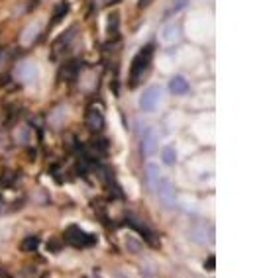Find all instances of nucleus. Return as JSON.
<instances>
[{
  "instance_id": "nucleus-1",
  "label": "nucleus",
  "mask_w": 263,
  "mask_h": 278,
  "mask_svg": "<svg viewBox=\"0 0 263 278\" xmlns=\"http://www.w3.org/2000/svg\"><path fill=\"white\" fill-rule=\"evenodd\" d=\"M153 55H155V44H145L136 53V57L132 59V67H130V86H136L144 78L145 70L153 61Z\"/></svg>"
},
{
  "instance_id": "nucleus-2",
  "label": "nucleus",
  "mask_w": 263,
  "mask_h": 278,
  "mask_svg": "<svg viewBox=\"0 0 263 278\" xmlns=\"http://www.w3.org/2000/svg\"><path fill=\"white\" fill-rule=\"evenodd\" d=\"M63 239L67 245H71L75 249H89L96 245V235L93 233H87L85 230H81L79 226H69L65 232H63Z\"/></svg>"
},
{
  "instance_id": "nucleus-3",
  "label": "nucleus",
  "mask_w": 263,
  "mask_h": 278,
  "mask_svg": "<svg viewBox=\"0 0 263 278\" xmlns=\"http://www.w3.org/2000/svg\"><path fill=\"white\" fill-rule=\"evenodd\" d=\"M159 102H161V88L159 86H149L140 98V108L145 114H151L159 106Z\"/></svg>"
},
{
  "instance_id": "nucleus-4",
  "label": "nucleus",
  "mask_w": 263,
  "mask_h": 278,
  "mask_svg": "<svg viewBox=\"0 0 263 278\" xmlns=\"http://www.w3.org/2000/svg\"><path fill=\"white\" fill-rule=\"evenodd\" d=\"M155 192H157L159 200L163 202V206H167V208H175V206H177L175 190H173V184L169 182L167 178H161V180H159V184H157V188H155Z\"/></svg>"
},
{
  "instance_id": "nucleus-5",
  "label": "nucleus",
  "mask_w": 263,
  "mask_h": 278,
  "mask_svg": "<svg viewBox=\"0 0 263 278\" xmlns=\"http://www.w3.org/2000/svg\"><path fill=\"white\" fill-rule=\"evenodd\" d=\"M85 124H87V128H89L93 134L102 132V128H104V116H102V110H100L98 106H91V108L87 110V114H85Z\"/></svg>"
},
{
  "instance_id": "nucleus-6",
  "label": "nucleus",
  "mask_w": 263,
  "mask_h": 278,
  "mask_svg": "<svg viewBox=\"0 0 263 278\" xmlns=\"http://www.w3.org/2000/svg\"><path fill=\"white\" fill-rule=\"evenodd\" d=\"M73 36H75V28H69L55 44H53V51H51V57L53 59H61L67 51H69V47H71V40Z\"/></svg>"
},
{
  "instance_id": "nucleus-7",
  "label": "nucleus",
  "mask_w": 263,
  "mask_h": 278,
  "mask_svg": "<svg viewBox=\"0 0 263 278\" xmlns=\"http://www.w3.org/2000/svg\"><path fill=\"white\" fill-rule=\"evenodd\" d=\"M38 65L32 61H24L18 65V78L24 80L26 84H36L38 82Z\"/></svg>"
},
{
  "instance_id": "nucleus-8",
  "label": "nucleus",
  "mask_w": 263,
  "mask_h": 278,
  "mask_svg": "<svg viewBox=\"0 0 263 278\" xmlns=\"http://www.w3.org/2000/svg\"><path fill=\"white\" fill-rule=\"evenodd\" d=\"M126 224H128L130 228H134L136 232H140V235L144 237V239L147 241V243H149V245H157V243H159V241H157V237H155V233L151 232V230H149L147 226L140 224L138 220H134L132 216H128V218H126Z\"/></svg>"
},
{
  "instance_id": "nucleus-9",
  "label": "nucleus",
  "mask_w": 263,
  "mask_h": 278,
  "mask_svg": "<svg viewBox=\"0 0 263 278\" xmlns=\"http://www.w3.org/2000/svg\"><path fill=\"white\" fill-rule=\"evenodd\" d=\"M79 70H81V63L77 59L65 61L63 67L59 69V78L61 80H73L75 76H79Z\"/></svg>"
},
{
  "instance_id": "nucleus-10",
  "label": "nucleus",
  "mask_w": 263,
  "mask_h": 278,
  "mask_svg": "<svg viewBox=\"0 0 263 278\" xmlns=\"http://www.w3.org/2000/svg\"><path fill=\"white\" fill-rule=\"evenodd\" d=\"M179 36H181V34H179V26L175 22L165 24L163 30H161V42H163V44H169V46L175 44V42L179 40Z\"/></svg>"
},
{
  "instance_id": "nucleus-11",
  "label": "nucleus",
  "mask_w": 263,
  "mask_h": 278,
  "mask_svg": "<svg viewBox=\"0 0 263 278\" xmlns=\"http://www.w3.org/2000/svg\"><path fill=\"white\" fill-rule=\"evenodd\" d=\"M189 80L185 78V76H173L171 80H169V90L173 94H177V96H183V94L189 92Z\"/></svg>"
},
{
  "instance_id": "nucleus-12",
  "label": "nucleus",
  "mask_w": 263,
  "mask_h": 278,
  "mask_svg": "<svg viewBox=\"0 0 263 278\" xmlns=\"http://www.w3.org/2000/svg\"><path fill=\"white\" fill-rule=\"evenodd\" d=\"M157 149V139H155V134L153 132H147L142 139V151L144 155H153Z\"/></svg>"
},
{
  "instance_id": "nucleus-13",
  "label": "nucleus",
  "mask_w": 263,
  "mask_h": 278,
  "mask_svg": "<svg viewBox=\"0 0 263 278\" xmlns=\"http://www.w3.org/2000/svg\"><path fill=\"white\" fill-rule=\"evenodd\" d=\"M40 36V26L38 24H32L26 28V32L22 34V46H30L32 42H36Z\"/></svg>"
},
{
  "instance_id": "nucleus-14",
  "label": "nucleus",
  "mask_w": 263,
  "mask_h": 278,
  "mask_svg": "<svg viewBox=\"0 0 263 278\" xmlns=\"http://www.w3.org/2000/svg\"><path fill=\"white\" fill-rule=\"evenodd\" d=\"M159 168H157V164H153V162H149L147 164V182H149V186L155 190L157 188V184H159Z\"/></svg>"
},
{
  "instance_id": "nucleus-15",
  "label": "nucleus",
  "mask_w": 263,
  "mask_h": 278,
  "mask_svg": "<svg viewBox=\"0 0 263 278\" xmlns=\"http://www.w3.org/2000/svg\"><path fill=\"white\" fill-rule=\"evenodd\" d=\"M161 161L169 164V166H173L177 162V149L173 145H167V147L161 149Z\"/></svg>"
},
{
  "instance_id": "nucleus-16",
  "label": "nucleus",
  "mask_w": 263,
  "mask_h": 278,
  "mask_svg": "<svg viewBox=\"0 0 263 278\" xmlns=\"http://www.w3.org/2000/svg\"><path fill=\"white\" fill-rule=\"evenodd\" d=\"M91 147H93V151H95L96 157H104L106 155V151H108V141L104 138H96L93 143H91Z\"/></svg>"
},
{
  "instance_id": "nucleus-17",
  "label": "nucleus",
  "mask_w": 263,
  "mask_h": 278,
  "mask_svg": "<svg viewBox=\"0 0 263 278\" xmlns=\"http://www.w3.org/2000/svg\"><path fill=\"white\" fill-rule=\"evenodd\" d=\"M40 247V237L38 235H30V237H26L24 241H22V245H20V249L24 251V253H30V251H36Z\"/></svg>"
},
{
  "instance_id": "nucleus-18",
  "label": "nucleus",
  "mask_w": 263,
  "mask_h": 278,
  "mask_svg": "<svg viewBox=\"0 0 263 278\" xmlns=\"http://www.w3.org/2000/svg\"><path fill=\"white\" fill-rule=\"evenodd\" d=\"M118 24H120V16L116 14V12L108 16V24H106V32H108V36H116V34H118Z\"/></svg>"
},
{
  "instance_id": "nucleus-19",
  "label": "nucleus",
  "mask_w": 263,
  "mask_h": 278,
  "mask_svg": "<svg viewBox=\"0 0 263 278\" xmlns=\"http://www.w3.org/2000/svg\"><path fill=\"white\" fill-rule=\"evenodd\" d=\"M67 12H69V4H67V2H61V4L55 8V12H53L55 16L51 18V22L57 24L59 20H61V18H65V16H67Z\"/></svg>"
},
{
  "instance_id": "nucleus-20",
  "label": "nucleus",
  "mask_w": 263,
  "mask_h": 278,
  "mask_svg": "<svg viewBox=\"0 0 263 278\" xmlns=\"http://www.w3.org/2000/svg\"><path fill=\"white\" fill-rule=\"evenodd\" d=\"M214 256H208V260H206V268H208V270H212V268H214Z\"/></svg>"
},
{
  "instance_id": "nucleus-21",
  "label": "nucleus",
  "mask_w": 263,
  "mask_h": 278,
  "mask_svg": "<svg viewBox=\"0 0 263 278\" xmlns=\"http://www.w3.org/2000/svg\"><path fill=\"white\" fill-rule=\"evenodd\" d=\"M104 2H110V0H104Z\"/></svg>"
}]
</instances>
